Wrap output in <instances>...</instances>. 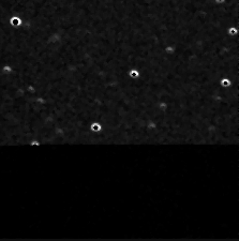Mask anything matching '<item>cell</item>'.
<instances>
[{
	"label": "cell",
	"mask_w": 239,
	"mask_h": 241,
	"mask_svg": "<svg viewBox=\"0 0 239 241\" xmlns=\"http://www.w3.org/2000/svg\"><path fill=\"white\" fill-rule=\"evenodd\" d=\"M225 1L226 0H215V2H216L217 4H223Z\"/></svg>",
	"instance_id": "1"
}]
</instances>
